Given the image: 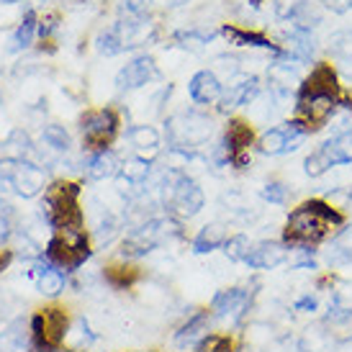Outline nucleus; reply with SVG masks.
<instances>
[{
	"mask_svg": "<svg viewBox=\"0 0 352 352\" xmlns=\"http://www.w3.org/2000/svg\"><path fill=\"white\" fill-rule=\"evenodd\" d=\"M36 285L44 296H59L65 288V275L52 263L36 265Z\"/></svg>",
	"mask_w": 352,
	"mask_h": 352,
	"instance_id": "obj_26",
	"label": "nucleus"
},
{
	"mask_svg": "<svg viewBox=\"0 0 352 352\" xmlns=\"http://www.w3.org/2000/svg\"><path fill=\"white\" fill-rule=\"evenodd\" d=\"M80 129H82V139L85 147L93 152H100L111 144V139L116 137L118 129V116L111 108H98V111H88L80 118Z\"/></svg>",
	"mask_w": 352,
	"mask_h": 352,
	"instance_id": "obj_8",
	"label": "nucleus"
},
{
	"mask_svg": "<svg viewBox=\"0 0 352 352\" xmlns=\"http://www.w3.org/2000/svg\"><path fill=\"white\" fill-rule=\"evenodd\" d=\"M344 224V216L324 201H306L288 216L285 224V245L311 247L324 242L334 229Z\"/></svg>",
	"mask_w": 352,
	"mask_h": 352,
	"instance_id": "obj_1",
	"label": "nucleus"
},
{
	"mask_svg": "<svg viewBox=\"0 0 352 352\" xmlns=\"http://www.w3.org/2000/svg\"><path fill=\"white\" fill-rule=\"evenodd\" d=\"M252 144V129L245 121H232L226 126V139L221 147L226 149V157L232 165H247V149Z\"/></svg>",
	"mask_w": 352,
	"mask_h": 352,
	"instance_id": "obj_15",
	"label": "nucleus"
},
{
	"mask_svg": "<svg viewBox=\"0 0 352 352\" xmlns=\"http://www.w3.org/2000/svg\"><path fill=\"white\" fill-rule=\"evenodd\" d=\"M306 137V129L298 121L283 124V126L267 129L260 137V152L263 155H283V152H294Z\"/></svg>",
	"mask_w": 352,
	"mask_h": 352,
	"instance_id": "obj_12",
	"label": "nucleus"
},
{
	"mask_svg": "<svg viewBox=\"0 0 352 352\" xmlns=\"http://www.w3.org/2000/svg\"><path fill=\"white\" fill-rule=\"evenodd\" d=\"M121 50H124V47H121V39H118L116 29H111L98 36V52H103V54H116V52H121Z\"/></svg>",
	"mask_w": 352,
	"mask_h": 352,
	"instance_id": "obj_37",
	"label": "nucleus"
},
{
	"mask_svg": "<svg viewBox=\"0 0 352 352\" xmlns=\"http://www.w3.org/2000/svg\"><path fill=\"white\" fill-rule=\"evenodd\" d=\"M0 177L8 180L16 188V193L23 198H34L44 188V173L26 160H6L0 162Z\"/></svg>",
	"mask_w": 352,
	"mask_h": 352,
	"instance_id": "obj_9",
	"label": "nucleus"
},
{
	"mask_svg": "<svg viewBox=\"0 0 352 352\" xmlns=\"http://www.w3.org/2000/svg\"><path fill=\"white\" fill-rule=\"evenodd\" d=\"M327 8H332L334 13H344L352 8V0H322Z\"/></svg>",
	"mask_w": 352,
	"mask_h": 352,
	"instance_id": "obj_41",
	"label": "nucleus"
},
{
	"mask_svg": "<svg viewBox=\"0 0 352 352\" xmlns=\"http://www.w3.org/2000/svg\"><path fill=\"white\" fill-rule=\"evenodd\" d=\"M196 352H232V340L224 334H206L196 344Z\"/></svg>",
	"mask_w": 352,
	"mask_h": 352,
	"instance_id": "obj_32",
	"label": "nucleus"
},
{
	"mask_svg": "<svg viewBox=\"0 0 352 352\" xmlns=\"http://www.w3.org/2000/svg\"><path fill=\"white\" fill-rule=\"evenodd\" d=\"M106 280L113 288H126V285H131L137 280V270L134 267H108Z\"/></svg>",
	"mask_w": 352,
	"mask_h": 352,
	"instance_id": "obj_33",
	"label": "nucleus"
},
{
	"mask_svg": "<svg viewBox=\"0 0 352 352\" xmlns=\"http://www.w3.org/2000/svg\"><path fill=\"white\" fill-rule=\"evenodd\" d=\"M34 34H36V19H34V13H29L26 19H23V23L19 26V31H16V47H31V41H34Z\"/></svg>",
	"mask_w": 352,
	"mask_h": 352,
	"instance_id": "obj_35",
	"label": "nucleus"
},
{
	"mask_svg": "<svg viewBox=\"0 0 352 352\" xmlns=\"http://www.w3.org/2000/svg\"><path fill=\"white\" fill-rule=\"evenodd\" d=\"M257 93H260V82L257 78H245L239 80V82H232L226 93H221V103L219 108L221 111H232L236 106H247V103H252L257 98Z\"/></svg>",
	"mask_w": 352,
	"mask_h": 352,
	"instance_id": "obj_19",
	"label": "nucleus"
},
{
	"mask_svg": "<svg viewBox=\"0 0 352 352\" xmlns=\"http://www.w3.org/2000/svg\"><path fill=\"white\" fill-rule=\"evenodd\" d=\"M90 180H106V177H113L118 173V160L113 152L108 149H100L88 160V167H85Z\"/></svg>",
	"mask_w": 352,
	"mask_h": 352,
	"instance_id": "obj_24",
	"label": "nucleus"
},
{
	"mask_svg": "<svg viewBox=\"0 0 352 352\" xmlns=\"http://www.w3.org/2000/svg\"><path fill=\"white\" fill-rule=\"evenodd\" d=\"M334 352H352V337H344L334 344Z\"/></svg>",
	"mask_w": 352,
	"mask_h": 352,
	"instance_id": "obj_43",
	"label": "nucleus"
},
{
	"mask_svg": "<svg viewBox=\"0 0 352 352\" xmlns=\"http://www.w3.org/2000/svg\"><path fill=\"white\" fill-rule=\"evenodd\" d=\"M337 108H340L337 96H327V93H298L294 121H298L306 129V134H309V131L322 129L337 113Z\"/></svg>",
	"mask_w": 352,
	"mask_h": 352,
	"instance_id": "obj_7",
	"label": "nucleus"
},
{
	"mask_svg": "<svg viewBox=\"0 0 352 352\" xmlns=\"http://www.w3.org/2000/svg\"><path fill=\"white\" fill-rule=\"evenodd\" d=\"M275 16L280 21H291L296 29L311 31L322 23V13L309 0H275Z\"/></svg>",
	"mask_w": 352,
	"mask_h": 352,
	"instance_id": "obj_13",
	"label": "nucleus"
},
{
	"mask_svg": "<svg viewBox=\"0 0 352 352\" xmlns=\"http://www.w3.org/2000/svg\"><path fill=\"white\" fill-rule=\"evenodd\" d=\"M301 347H303V352H324L332 347V340H329V334L322 332V329H309L306 337L301 340Z\"/></svg>",
	"mask_w": 352,
	"mask_h": 352,
	"instance_id": "obj_31",
	"label": "nucleus"
},
{
	"mask_svg": "<svg viewBox=\"0 0 352 352\" xmlns=\"http://www.w3.org/2000/svg\"><path fill=\"white\" fill-rule=\"evenodd\" d=\"M129 142L139 152H155L160 147V131L155 126H134L129 131Z\"/></svg>",
	"mask_w": 352,
	"mask_h": 352,
	"instance_id": "obj_29",
	"label": "nucleus"
},
{
	"mask_svg": "<svg viewBox=\"0 0 352 352\" xmlns=\"http://www.w3.org/2000/svg\"><path fill=\"white\" fill-rule=\"evenodd\" d=\"M6 229H8V224H6V219H3V216H0V242H3V239H6V234H8V232H6Z\"/></svg>",
	"mask_w": 352,
	"mask_h": 352,
	"instance_id": "obj_45",
	"label": "nucleus"
},
{
	"mask_svg": "<svg viewBox=\"0 0 352 352\" xmlns=\"http://www.w3.org/2000/svg\"><path fill=\"white\" fill-rule=\"evenodd\" d=\"M208 334V314H193L175 334V344L177 347H190V344H198Z\"/></svg>",
	"mask_w": 352,
	"mask_h": 352,
	"instance_id": "obj_22",
	"label": "nucleus"
},
{
	"mask_svg": "<svg viewBox=\"0 0 352 352\" xmlns=\"http://www.w3.org/2000/svg\"><path fill=\"white\" fill-rule=\"evenodd\" d=\"M250 247L252 245H250L247 234H234L224 242V254L229 260H234V263H245L247 254H250Z\"/></svg>",
	"mask_w": 352,
	"mask_h": 352,
	"instance_id": "obj_30",
	"label": "nucleus"
},
{
	"mask_svg": "<svg viewBox=\"0 0 352 352\" xmlns=\"http://www.w3.org/2000/svg\"><path fill=\"white\" fill-rule=\"evenodd\" d=\"M219 62H221V65H226L224 59H219ZM229 65H234V59H232V62H229ZM229 69H232V75H236V69H239V67H229Z\"/></svg>",
	"mask_w": 352,
	"mask_h": 352,
	"instance_id": "obj_46",
	"label": "nucleus"
},
{
	"mask_svg": "<svg viewBox=\"0 0 352 352\" xmlns=\"http://www.w3.org/2000/svg\"><path fill=\"white\" fill-rule=\"evenodd\" d=\"M316 306H319V303H316V298H314L311 294H309V296H301V298H298V301L294 303V309H296V311H303V314L316 311Z\"/></svg>",
	"mask_w": 352,
	"mask_h": 352,
	"instance_id": "obj_40",
	"label": "nucleus"
},
{
	"mask_svg": "<svg viewBox=\"0 0 352 352\" xmlns=\"http://www.w3.org/2000/svg\"><path fill=\"white\" fill-rule=\"evenodd\" d=\"M144 3H147V0H126L129 13H131V16H139V13L144 10Z\"/></svg>",
	"mask_w": 352,
	"mask_h": 352,
	"instance_id": "obj_42",
	"label": "nucleus"
},
{
	"mask_svg": "<svg viewBox=\"0 0 352 352\" xmlns=\"http://www.w3.org/2000/svg\"><path fill=\"white\" fill-rule=\"evenodd\" d=\"M80 188L75 183H54L44 196V216L54 229H82V211H80Z\"/></svg>",
	"mask_w": 352,
	"mask_h": 352,
	"instance_id": "obj_2",
	"label": "nucleus"
},
{
	"mask_svg": "<svg viewBox=\"0 0 352 352\" xmlns=\"http://www.w3.org/2000/svg\"><path fill=\"white\" fill-rule=\"evenodd\" d=\"M88 257L90 247L82 229H65L47 245V263H52L59 270H78Z\"/></svg>",
	"mask_w": 352,
	"mask_h": 352,
	"instance_id": "obj_4",
	"label": "nucleus"
},
{
	"mask_svg": "<svg viewBox=\"0 0 352 352\" xmlns=\"http://www.w3.org/2000/svg\"><path fill=\"white\" fill-rule=\"evenodd\" d=\"M327 50H329L334 62H337L344 72L352 75V31H337V34H332Z\"/></svg>",
	"mask_w": 352,
	"mask_h": 352,
	"instance_id": "obj_23",
	"label": "nucleus"
},
{
	"mask_svg": "<svg viewBox=\"0 0 352 352\" xmlns=\"http://www.w3.org/2000/svg\"><path fill=\"white\" fill-rule=\"evenodd\" d=\"M41 139L50 144L52 149H57V152H65V149L69 147V137H67V131L62 126H47L44 129V134H41Z\"/></svg>",
	"mask_w": 352,
	"mask_h": 352,
	"instance_id": "obj_34",
	"label": "nucleus"
},
{
	"mask_svg": "<svg viewBox=\"0 0 352 352\" xmlns=\"http://www.w3.org/2000/svg\"><path fill=\"white\" fill-rule=\"evenodd\" d=\"M8 263H10V252L8 250H0V270H3Z\"/></svg>",
	"mask_w": 352,
	"mask_h": 352,
	"instance_id": "obj_44",
	"label": "nucleus"
},
{
	"mask_svg": "<svg viewBox=\"0 0 352 352\" xmlns=\"http://www.w3.org/2000/svg\"><path fill=\"white\" fill-rule=\"evenodd\" d=\"M267 82H270V90H273L278 98H285L296 88H301V78H298L296 67L283 65V62L270 65V69H267Z\"/></svg>",
	"mask_w": 352,
	"mask_h": 352,
	"instance_id": "obj_20",
	"label": "nucleus"
},
{
	"mask_svg": "<svg viewBox=\"0 0 352 352\" xmlns=\"http://www.w3.org/2000/svg\"><path fill=\"white\" fill-rule=\"evenodd\" d=\"M177 41H183L180 47L198 52V50H201V44L206 41V36H198V34H193V31H190V34H180V36H177Z\"/></svg>",
	"mask_w": 352,
	"mask_h": 352,
	"instance_id": "obj_39",
	"label": "nucleus"
},
{
	"mask_svg": "<svg viewBox=\"0 0 352 352\" xmlns=\"http://www.w3.org/2000/svg\"><path fill=\"white\" fill-rule=\"evenodd\" d=\"M0 3H3V6H8V3H19V0H0Z\"/></svg>",
	"mask_w": 352,
	"mask_h": 352,
	"instance_id": "obj_47",
	"label": "nucleus"
},
{
	"mask_svg": "<svg viewBox=\"0 0 352 352\" xmlns=\"http://www.w3.org/2000/svg\"><path fill=\"white\" fill-rule=\"evenodd\" d=\"M263 198L267 204L283 206L288 201V186H283V183H267L263 188Z\"/></svg>",
	"mask_w": 352,
	"mask_h": 352,
	"instance_id": "obj_36",
	"label": "nucleus"
},
{
	"mask_svg": "<svg viewBox=\"0 0 352 352\" xmlns=\"http://www.w3.org/2000/svg\"><path fill=\"white\" fill-rule=\"evenodd\" d=\"M250 301H252V296H250L247 288H226V291H219V294L214 296L211 311H214L216 316H224V319L226 316L239 319V316L247 311Z\"/></svg>",
	"mask_w": 352,
	"mask_h": 352,
	"instance_id": "obj_17",
	"label": "nucleus"
},
{
	"mask_svg": "<svg viewBox=\"0 0 352 352\" xmlns=\"http://www.w3.org/2000/svg\"><path fill=\"white\" fill-rule=\"evenodd\" d=\"M332 306H340L344 311H352V283H340L334 288Z\"/></svg>",
	"mask_w": 352,
	"mask_h": 352,
	"instance_id": "obj_38",
	"label": "nucleus"
},
{
	"mask_svg": "<svg viewBox=\"0 0 352 352\" xmlns=\"http://www.w3.org/2000/svg\"><path fill=\"white\" fill-rule=\"evenodd\" d=\"M149 162L147 160H139V157H134V160H126L124 162V167H121V186L126 183V186H139V183H144L149 177Z\"/></svg>",
	"mask_w": 352,
	"mask_h": 352,
	"instance_id": "obj_28",
	"label": "nucleus"
},
{
	"mask_svg": "<svg viewBox=\"0 0 352 352\" xmlns=\"http://www.w3.org/2000/svg\"><path fill=\"white\" fill-rule=\"evenodd\" d=\"M188 93L196 103H214L216 98H221V80L216 78V72L211 69H201L198 75H193L190 85H188Z\"/></svg>",
	"mask_w": 352,
	"mask_h": 352,
	"instance_id": "obj_18",
	"label": "nucleus"
},
{
	"mask_svg": "<svg viewBox=\"0 0 352 352\" xmlns=\"http://www.w3.org/2000/svg\"><path fill=\"white\" fill-rule=\"evenodd\" d=\"M226 239H229V234H226L224 224H206L196 234V239H193V250L201 254L214 252V250H219V247H224Z\"/></svg>",
	"mask_w": 352,
	"mask_h": 352,
	"instance_id": "obj_25",
	"label": "nucleus"
},
{
	"mask_svg": "<svg viewBox=\"0 0 352 352\" xmlns=\"http://www.w3.org/2000/svg\"><path fill=\"white\" fill-rule=\"evenodd\" d=\"M288 254H291V250L280 242H257V245L250 247L245 263L252 270H273V267L288 260Z\"/></svg>",
	"mask_w": 352,
	"mask_h": 352,
	"instance_id": "obj_14",
	"label": "nucleus"
},
{
	"mask_svg": "<svg viewBox=\"0 0 352 352\" xmlns=\"http://www.w3.org/2000/svg\"><path fill=\"white\" fill-rule=\"evenodd\" d=\"M177 234V224L173 219H149L147 224L134 229L131 234L124 239L121 252L124 257H142V254L152 252L157 245H162L165 239Z\"/></svg>",
	"mask_w": 352,
	"mask_h": 352,
	"instance_id": "obj_5",
	"label": "nucleus"
},
{
	"mask_svg": "<svg viewBox=\"0 0 352 352\" xmlns=\"http://www.w3.org/2000/svg\"><path fill=\"white\" fill-rule=\"evenodd\" d=\"M152 78H157V67H155V62H152V57L144 54V57L131 59L126 67L118 72L116 85L121 90H134V88L147 85Z\"/></svg>",
	"mask_w": 352,
	"mask_h": 352,
	"instance_id": "obj_16",
	"label": "nucleus"
},
{
	"mask_svg": "<svg viewBox=\"0 0 352 352\" xmlns=\"http://www.w3.org/2000/svg\"><path fill=\"white\" fill-rule=\"evenodd\" d=\"M211 137V121L201 113H183L180 118L170 121V139L177 149L198 147Z\"/></svg>",
	"mask_w": 352,
	"mask_h": 352,
	"instance_id": "obj_11",
	"label": "nucleus"
},
{
	"mask_svg": "<svg viewBox=\"0 0 352 352\" xmlns=\"http://www.w3.org/2000/svg\"><path fill=\"white\" fill-rule=\"evenodd\" d=\"M347 162H352V131L337 134L316 152H311L303 162V170H306V175L319 177L327 170H332L337 165H347Z\"/></svg>",
	"mask_w": 352,
	"mask_h": 352,
	"instance_id": "obj_6",
	"label": "nucleus"
},
{
	"mask_svg": "<svg viewBox=\"0 0 352 352\" xmlns=\"http://www.w3.org/2000/svg\"><path fill=\"white\" fill-rule=\"evenodd\" d=\"M221 34H224L226 39L232 41V44H236V47H257V50H270V52H278L273 47V41L265 39L263 34H252V31H242L236 29V26H224L221 29Z\"/></svg>",
	"mask_w": 352,
	"mask_h": 352,
	"instance_id": "obj_27",
	"label": "nucleus"
},
{
	"mask_svg": "<svg viewBox=\"0 0 352 352\" xmlns=\"http://www.w3.org/2000/svg\"><path fill=\"white\" fill-rule=\"evenodd\" d=\"M31 332H34V340L39 347L57 350L67 334V316L62 309H44L31 319Z\"/></svg>",
	"mask_w": 352,
	"mask_h": 352,
	"instance_id": "obj_10",
	"label": "nucleus"
},
{
	"mask_svg": "<svg viewBox=\"0 0 352 352\" xmlns=\"http://www.w3.org/2000/svg\"><path fill=\"white\" fill-rule=\"evenodd\" d=\"M162 201L180 219H190L204 208V190L180 170H167L162 183Z\"/></svg>",
	"mask_w": 352,
	"mask_h": 352,
	"instance_id": "obj_3",
	"label": "nucleus"
},
{
	"mask_svg": "<svg viewBox=\"0 0 352 352\" xmlns=\"http://www.w3.org/2000/svg\"><path fill=\"white\" fill-rule=\"evenodd\" d=\"M298 93H327V96H337L340 85H337V75L329 65H319L309 78L301 82Z\"/></svg>",
	"mask_w": 352,
	"mask_h": 352,
	"instance_id": "obj_21",
	"label": "nucleus"
}]
</instances>
